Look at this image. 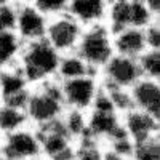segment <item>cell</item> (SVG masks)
Listing matches in <instances>:
<instances>
[{"label": "cell", "instance_id": "cell-15", "mask_svg": "<svg viewBox=\"0 0 160 160\" xmlns=\"http://www.w3.org/2000/svg\"><path fill=\"white\" fill-rule=\"evenodd\" d=\"M112 48H114V55L138 59L148 50L146 38H144V29L127 28L112 34Z\"/></svg>", "mask_w": 160, "mask_h": 160}, {"label": "cell", "instance_id": "cell-12", "mask_svg": "<svg viewBox=\"0 0 160 160\" xmlns=\"http://www.w3.org/2000/svg\"><path fill=\"white\" fill-rule=\"evenodd\" d=\"M87 131L88 136L102 144H108L120 133H123L120 115L114 111L90 109L87 112Z\"/></svg>", "mask_w": 160, "mask_h": 160}, {"label": "cell", "instance_id": "cell-1", "mask_svg": "<svg viewBox=\"0 0 160 160\" xmlns=\"http://www.w3.org/2000/svg\"><path fill=\"white\" fill-rule=\"evenodd\" d=\"M24 111L28 114L31 127L37 130L58 122L66 111L58 80H48L31 87L29 99Z\"/></svg>", "mask_w": 160, "mask_h": 160}, {"label": "cell", "instance_id": "cell-29", "mask_svg": "<svg viewBox=\"0 0 160 160\" xmlns=\"http://www.w3.org/2000/svg\"><path fill=\"white\" fill-rule=\"evenodd\" d=\"M102 160H131V158H130V157H125V155H122V154H117V152H114V151H111V149L106 148Z\"/></svg>", "mask_w": 160, "mask_h": 160}, {"label": "cell", "instance_id": "cell-3", "mask_svg": "<svg viewBox=\"0 0 160 160\" xmlns=\"http://www.w3.org/2000/svg\"><path fill=\"white\" fill-rule=\"evenodd\" d=\"M75 53L90 66L93 72L99 74L102 66L114 55L112 34L109 32L108 26L101 24L93 26V28H85L75 48Z\"/></svg>", "mask_w": 160, "mask_h": 160}, {"label": "cell", "instance_id": "cell-11", "mask_svg": "<svg viewBox=\"0 0 160 160\" xmlns=\"http://www.w3.org/2000/svg\"><path fill=\"white\" fill-rule=\"evenodd\" d=\"M120 120L125 135L133 141V144L160 136V120L136 108L120 115Z\"/></svg>", "mask_w": 160, "mask_h": 160}, {"label": "cell", "instance_id": "cell-14", "mask_svg": "<svg viewBox=\"0 0 160 160\" xmlns=\"http://www.w3.org/2000/svg\"><path fill=\"white\" fill-rule=\"evenodd\" d=\"M130 95L136 109L160 120V82L141 78L130 90Z\"/></svg>", "mask_w": 160, "mask_h": 160}, {"label": "cell", "instance_id": "cell-26", "mask_svg": "<svg viewBox=\"0 0 160 160\" xmlns=\"http://www.w3.org/2000/svg\"><path fill=\"white\" fill-rule=\"evenodd\" d=\"M16 0H0V32L15 31Z\"/></svg>", "mask_w": 160, "mask_h": 160}, {"label": "cell", "instance_id": "cell-5", "mask_svg": "<svg viewBox=\"0 0 160 160\" xmlns=\"http://www.w3.org/2000/svg\"><path fill=\"white\" fill-rule=\"evenodd\" d=\"M0 151L7 160H42V144L37 128L29 125L5 135L0 141Z\"/></svg>", "mask_w": 160, "mask_h": 160}, {"label": "cell", "instance_id": "cell-18", "mask_svg": "<svg viewBox=\"0 0 160 160\" xmlns=\"http://www.w3.org/2000/svg\"><path fill=\"white\" fill-rule=\"evenodd\" d=\"M106 26L111 34L130 28V0H109Z\"/></svg>", "mask_w": 160, "mask_h": 160}, {"label": "cell", "instance_id": "cell-31", "mask_svg": "<svg viewBox=\"0 0 160 160\" xmlns=\"http://www.w3.org/2000/svg\"><path fill=\"white\" fill-rule=\"evenodd\" d=\"M0 160H7V157L2 154V151H0Z\"/></svg>", "mask_w": 160, "mask_h": 160}, {"label": "cell", "instance_id": "cell-7", "mask_svg": "<svg viewBox=\"0 0 160 160\" xmlns=\"http://www.w3.org/2000/svg\"><path fill=\"white\" fill-rule=\"evenodd\" d=\"M82 32L83 28L66 11L62 15L48 19L45 40L59 55H66V53L75 51Z\"/></svg>", "mask_w": 160, "mask_h": 160}, {"label": "cell", "instance_id": "cell-17", "mask_svg": "<svg viewBox=\"0 0 160 160\" xmlns=\"http://www.w3.org/2000/svg\"><path fill=\"white\" fill-rule=\"evenodd\" d=\"M88 74H96L90 69V66L80 58L75 51L66 53V55L59 56V64L56 71V80L58 82H64V80H72L78 78Z\"/></svg>", "mask_w": 160, "mask_h": 160}, {"label": "cell", "instance_id": "cell-16", "mask_svg": "<svg viewBox=\"0 0 160 160\" xmlns=\"http://www.w3.org/2000/svg\"><path fill=\"white\" fill-rule=\"evenodd\" d=\"M22 48L24 42L15 31L0 32V71L18 66Z\"/></svg>", "mask_w": 160, "mask_h": 160}, {"label": "cell", "instance_id": "cell-13", "mask_svg": "<svg viewBox=\"0 0 160 160\" xmlns=\"http://www.w3.org/2000/svg\"><path fill=\"white\" fill-rule=\"evenodd\" d=\"M109 0H69L68 13L82 26V28H93V26L106 24Z\"/></svg>", "mask_w": 160, "mask_h": 160}, {"label": "cell", "instance_id": "cell-19", "mask_svg": "<svg viewBox=\"0 0 160 160\" xmlns=\"http://www.w3.org/2000/svg\"><path fill=\"white\" fill-rule=\"evenodd\" d=\"M29 118L24 109H18L13 106L0 104V133L2 136L15 133L21 128L29 127Z\"/></svg>", "mask_w": 160, "mask_h": 160}, {"label": "cell", "instance_id": "cell-4", "mask_svg": "<svg viewBox=\"0 0 160 160\" xmlns=\"http://www.w3.org/2000/svg\"><path fill=\"white\" fill-rule=\"evenodd\" d=\"M59 88L66 109L88 112L101 90V80L98 74H88L78 78L59 82Z\"/></svg>", "mask_w": 160, "mask_h": 160}, {"label": "cell", "instance_id": "cell-25", "mask_svg": "<svg viewBox=\"0 0 160 160\" xmlns=\"http://www.w3.org/2000/svg\"><path fill=\"white\" fill-rule=\"evenodd\" d=\"M102 90L108 93V96L114 106V109L118 115H123L125 112L135 109L133 106V99H131V95H130V90H120V88H112V87H104L101 85Z\"/></svg>", "mask_w": 160, "mask_h": 160}, {"label": "cell", "instance_id": "cell-23", "mask_svg": "<svg viewBox=\"0 0 160 160\" xmlns=\"http://www.w3.org/2000/svg\"><path fill=\"white\" fill-rule=\"evenodd\" d=\"M142 78L160 82V50H146L138 58Z\"/></svg>", "mask_w": 160, "mask_h": 160}, {"label": "cell", "instance_id": "cell-2", "mask_svg": "<svg viewBox=\"0 0 160 160\" xmlns=\"http://www.w3.org/2000/svg\"><path fill=\"white\" fill-rule=\"evenodd\" d=\"M59 56V53L45 38H42L37 42L24 43L18 66L29 85L35 87L38 83L56 78Z\"/></svg>", "mask_w": 160, "mask_h": 160}, {"label": "cell", "instance_id": "cell-6", "mask_svg": "<svg viewBox=\"0 0 160 160\" xmlns=\"http://www.w3.org/2000/svg\"><path fill=\"white\" fill-rule=\"evenodd\" d=\"M98 75L101 85L120 90H131L142 78L138 59L120 55H112Z\"/></svg>", "mask_w": 160, "mask_h": 160}, {"label": "cell", "instance_id": "cell-27", "mask_svg": "<svg viewBox=\"0 0 160 160\" xmlns=\"http://www.w3.org/2000/svg\"><path fill=\"white\" fill-rule=\"evenodd\" d=\"M34 5L50 19L68 11L69 0H32Z\"/></svg>", "mask_w": 160, "mask_h": 160}, {"label": "cell", "instance_id": "cell-20", "mask_svg": "<svg viewBox=\"0 0 160 160\" xmlns=\"http://www.w3.org/2000/svg\"><path fill=\"white\" fill-rule=\"evenodd\" d=\"M61 123L66 133L69 135V138L74 142H78L80 139H83L88 136L87 131V112H80L74 109H66L62 117H61Z\"/></svg>", "mask_w": 160, "mask_h": 160}, {"label": "cell", "instance_id": "cell-24", "mask_svg": "<svg viewBox=\"0 0 160 160\" xmlns=\"http://www.w3.org/2000/svg\"><path fill=\"white\" fill-rule=\"evenodd\" d=\"M131 160H160V136L133 146Z\"/></svg>", "mask_w": 160, "mask_h": 160}, {"label": "cell", "instance_id": "cell-9", "mask_svg": "<svg viewBox=\"0 0 160 160\" xmlns=\"http://www.w3.org/2000/svg\"><path fill=\"white\" fill-rule=\"evenodd\" d=\"M37 131L42 144V160H74L75 142L62 128L61 118Z\"/></svg>", "mask_w": 160, "mask_h": 160}, {"label": "cell", "instance_id": "cell-10", "mask_svg": "<svg viewBox=\"0 0 160 160\" xmlns=\"http://www.w3.org/2000/svg\"><path fill=\"white\" fill-rule=\"evenodd\" d=\"M29 93L31 85L26 80L19 66L0 71V104L26 109Z\"/></svg>", "mask_w": 160, "mask_h": 160}, {"label": "cell", "instance_id": "cell-30", "mask_svg": "<svg viewBox=\"0 0 160 160\" xmlns=\"http://www.w3.org/2000/svg\"><path fill=\"white\" fill-rule=\"evenodd\" d=\"M146 5H148L152 15L160 19V0H146Z\"/></svg>", "mask_w": 160, "mask_h": 160}, {"label": "cell", "instance_id": "cell-21", "mask_svg": "<svg viewBox=\"0 0 160 160\" xmlns=\"http://www.w3.org/2000/svg\"><path fill=\"white\" fill-rule=\"evenodd\" d=\"M160 21L146 5V0H130V28L146 29L152 22Z\"/></svg>", "mask_w": 160, "mask_h": 160}, {"label": "cell", "instance_id": "cell-28", "mask_svg": "<svg viewBox=\"0 0 160 160\" xmlns=\"http://www.w3.org/2000/svg\"><path fill=\"white\" fill-rule=\"evenodd\" d=\"M144 38L148 50H160V21L152 22L144 29Z\"/></svg>", "mask_w": 160, "mask_h": 160}, {"label": "cell", "instance_id": "cell-8", "mask_svg": "<svg viewBox=\"0 0 160 160\" xmlns=\"http://www.w3.org/2000/svg\"><path fill=\"white\" fill-rule=\"evenodd\" d=\"M48 18L40 11L32 0H16L15 32L24 43L45 38Z\"/></svg>", "mask_w": 160, "mask_h": 160}, {"label": "cell", "instance_id": "cell-22", "mask_svg": "<svg viewBox=\"0 0 160 160\" xmlns=\"http://www.w3.org/2000/svg\"><path fill=\"white\" fill-rule=\"evenodd\" d=\"M106 146L90 136L75 142L74 160H102Z\"/></svg>", "mask_w": 160, "mask_h": 160}]
</instances>
